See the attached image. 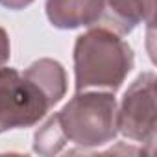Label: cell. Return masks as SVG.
<instances>
[{
  "label": "cell",
  "instance_id": "obj_3",
  "mask_svg": "<svg viewBox=\"0 0 157 157\" xmlns=\"http://www.w3.org/2000/svg\"><path fill=\"white\" fill-rule=\"evenodd\" d=\"M50 107L48 96L24 72L0 68V133L35 126Z\"/></svg>",
  "mask_w": 157,
  "mask_h": 157
},
{
  "label": "cell",
  "instance_id": "obj_7",
  "mask_svg": "<svg viewBox=\"0 0 157 157\" xmlns=\"http://www.w3.org/2000/svg\"><path fill=\"white\" fill-rule=\"evenodd\" d=\"M24 74L43 89L52 105L59 104L67 93V74L63 65L56 59L50 57L37 59L24 70Z\"/></svg>",
  "mask_w": 157,
  "mask_h": 157
},
{
  "label": "cell",
  "instance_id": "obj_10",
  "mask_svg": "<svg viewBox=\"0 0 157 157\" xmlns=\"http://www.w3.org/2000/svg\"><path fill=\"white\" fill-rule=\"evenodd\" d=\"M33 0H0V6H4L8 10H13V11H19V10H24L28 8Z\"/></svg>",
  "mask_w": 157,
  "mask_h": 157
},
{
  "label": "cell",
  "instance_id": "obj_8",
  "mask_svg": "<svg viewBox=\"0 0 157 157\" xmlns=\"http://www.w3.org/2000/svg\"><path fill=\"white\" fill-rule=\"evenodd\" d=\"M65 140L54 122V118L50 117L33 135V151L39 153V155H44V157H50V155H56L59 153L63 148H65Z\"/></svg>",
  "mask_w": 157,
  "mask_h": 157
},
{
  "label": "cell",
  "instance_id": "obj_6",
  "mask_svg": "<svg viewBox=\"0 0 157 157\" xmlns=\"http://www.w3.org/2000/svg\"><path fill=\"white\" fill-rule=\"evenodd\" d=\"M155 0H104L105 22L113 32L126 35L131 33L140 22H153Z\"/></svg>",
  "mask_w": 157,
  "mask_h": 157
},
{
  "label": "cell",
  "instance_id": "obj_5",
  "mask_svg": "<svg viewBox=\"0 0 157 157\" xmlns=\"http://www.w3.org/2000/svg\"><path fill=\"white\" fill-rule=\"evenodd\" d=\"M102 15L104 0H46V17L59 30L93 26Z\"/></svg>",
  "mask_w": 157,
  "mask_h": 157
},
{
  "label": "cell",
  "instance_id": "obj_4",
  "mask_svg": "<svg viewBox=\"0 0 157 157\" xmlns=\"http://www.w3.org/2000/svg\"><path fill=\"white\" fill-rule=\"evenodd\" d=\"M155 74L151 70L142 72L124 93L122 104L117 113L118 133L124 137L150 146L155 142Z\"/></svg>",
  "mask_w": 157,
  "mask_h": 157
},
{
  "label": "cell",
  "instance_id": "obj_2",
  "mask_svg": "<svg viewBox=\"0 0 157 157\" xmlns=\"http://www.w3.org/2000/svg\"><path fill=\"white\" fill-rule=\"evenodd\" d=\"M117 113L115 93L76 91L52 118L65 142L80 148H98L117 137Z\"/></svg>",
  "mask_w": 157,
  "mask_h": 157
},
{
  "label": "cell",
  "instance_id": "obj_1",
  "mask_svg": "<svg viewBox=\"0 0 157 157\" xmlns=\"http://www.w3.org/2000/svg\"><path fill=\"white\" fill-rule=\"evenodd\" d=\"M135 65L133 48L109 28H91L74 44L76 91L117 93Z\"/></svg>",
  "mask_w": 157,
  "mask_h": 157
},
{
  "label": "cell",
  "instance_id": "obj_9",
  "mask_svg": "<svg viewBox=\"0 0 157 157\" xmlns=\"http://www.w3.org/2000/svg\"><path fill=\"white\" fill-rule=\"evenodd\" d=\"M11 56V46H10V35L4 28H0V68H2Z\"/></svg>",
  "mask_w": 157,
  "mask_h": 157
}]
</instances>
